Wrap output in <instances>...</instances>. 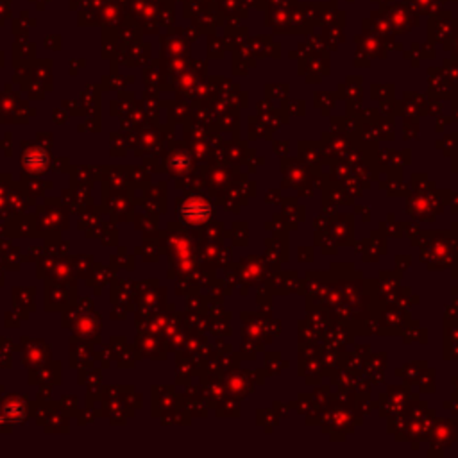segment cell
Here are the masks:
<instances>
[{
    "label": "cell",
    "mask_w": 458,
    "mask_h": 458,
    "mask_svg": "<svg viewBox=\"0 0 458 458\" xmlns=\"http://www.w3.org/2000/svg\"><path fill=\"white\" fill-rule=\"evenodd\" d=\"M212 208L203 199H189L181 208V217L189 224H203L210 219Z\"/></svg>",
    "instance_id": "6da1fadb"
},
{
    "label": "cell",
    "mask_w": 458,
    "mask_h": 458,
    "mask_svg": "<svg viewBox=\"0 0 458 458\" xmlns=\"http://www.w3.org/2000/svg\"><path fill=\"white\" fill-rule=\"evenodd\" d=\"M47 163V154L44 151H31L29 154H25V165L31 169H42Z\"/></svg>",
    "instance_id": "3957f363"
},
{
    "label": "cell",
    "mask_w": 458,
    "mask_h": 458,
    "mask_svg": "<svg viewBox=\"0 0 458 458\" xmlns=\"http://www.w3.org/2000/svg\"><path fill=\"white\" fill-rule=\"evenodd\" d=\"M4 415L6 419H9L11 423H22V421L25 419V407L24 403H20V401H8V403L4 405Z\"/></svg>",
    "instance_id": "7a4b0ae2"
}]
</instances>
